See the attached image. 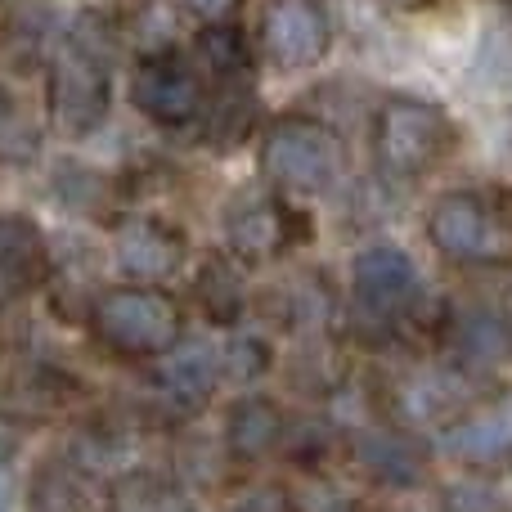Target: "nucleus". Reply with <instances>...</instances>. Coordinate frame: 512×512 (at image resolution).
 <instances>
[{"instance_id": "nucleus-11", "label": "nucleus", "mask_w": 512, "mask_h": 512, "mask_svg": "<svg viewBox=\"0 0 512 512\" xmlns=\"http://www.w3.org/2000/svg\"><path fill=\"white\" fill-rule=\"evenodd\" d=\"M54 256L45 230L27 212H0V301L14 306L50 283Z\"/></svg>"}, {"instance_id": "nucleus-19", "label": "nucleus", "mask_w": 512, "mask_h": 512, "mask_svg": "<svg viewBox=\"0 0 512 512\" xmlns=\"http://www.w3.org/2000/svg\"><path fill=\"white\" fill-rule=\"evenodd\" d=\"M162 360H171L167 364V378L158 373V382L171 391V396L180 400L185 409H203L207 400H212V391H216V382H221V369H216V360L207 351H171V355H162Z\"/></svg>"}, {"instance_id": "nucleus-1", "label": "nucleus", "mask_w": 512, "mask_h": 512, "mask_svg": "<svg viewBox=\"0 0 512 512\" xmlns=\"http://www.w3.org/2000/svg\"><path fill=\"white\" fill-rule=\"evenodd\" d=\"M90 337L122 360H162L185 342V306L158 283H113L90 301Z\"/></svg>"}, {"instance_id": "nucleus-17", "label": "nucleus", "mask_w": 512, "mask_h": 512, "mask_svg": "<svg viewBox=\"0 0 512 512\" xmlns=\"http://www.w3.org/2000/svg\"><path fill=\"white\" fill-rule=\"evenodd\" d=\"M288 441V414L270 396H243L225 418V454L230 459H265Z\"/></svg>"}, {"instance_id": "nucleus-14", "label": "nucleus", "mask_w": 512, "mask_h": 512, "mask_svg": "<svg viewBox=\"0 0 512 512\" xmlns=\"http://www.w3.org/2000/svg\"><path fill=\"white\" fill-rule=\"evenodd\" d=\"M391 405L396 414H405L409 423H441V418H459L472 405V387L463 373L450 369H414L405 378H396L391 391Z\"/></svg>"}, {"instance_id": "nucleus-18", "label": "nucleus", "mask_w": 512, "mask_h": 512, "mask_svg": "<svg viewBox=\"0 0 512 512\" xmlns=\"http://www.w3.org/2000/svg\"><path fill=\"white\" fill-rule=\"evenodd\" d=\"M194 301L216 328H234L248 315V283H243L234 256L207 252L194 274Z\"/></svg>"}, {"instance_id": "nucleus-3", "label": "nucleus", "mask_w": 512, "mask_h": 512, "mask_svg": "<svg viewBox=\"0 0 512 512\" xmlns=\"http://www.w3.org/2000/svg\"><path fill=\"white\" fill-rule=\"evenodd\" d=\"M427 239L454 265L508 270L512 265V194L450 189L427 207Z\"/></svg>"}, {"instance_id": "nucleus-25", "label": "nucleus", "mask_w": 512, "mask_h": 512, "mask_svg": "<svg viewBox=\"0 0 512 512\" xmlns=\"http://www.w3.org/2000/svg\"><path fill=\"white\" fill-rule=\"evenodd\" d=\"M234 512H297V504H292L288 490H256Z\"/></svg>"}, {"instance_id": "nucleus-28", "label": "nucleus", "mask_w": 512, "mask_h": 512, "mask_svg": "<svg viewBox=\"0 0 512 512\" xmlns=\"http://www.w3.org/2000/svg\"><path fill=\"white\" fill-rule=\"evenodd\" d=\"M391 9H405V14H414V9H427V5H436V0H387Z\"/></svg>"}, {"instance_id": "nucleus-21", "label": "nucleus", "mask_w": 512, "mask_h": 512, "mask_svg": "<svg viewBox=\"0 0 512 512\" xmlns=\"http://www.w3.org/2000/svg\"><path fill=\"white\" fill-rule=\"evenodd\" d=\"M445 445H450L459 459H468V463H504L508 459V450H512V441H508V432L499 423H454V432L445 436Z\"/></svg>"}, {"instance_id": "nucleus-16", "label": "nucleus", "mask_w": 512, "mask_h": 512, "mask_svg": "<svg viewBox=\"0 0 512 512\" xmlns=\"http://www.w3.org/2000/svg\"><path fill=\"white\" fill-rule=\"evenodd\" d=\"M104 504L90 468L77 459H41L27 481V512H99Z\"/></svg>"}, {"instance_id": "nucleus-12", "label": "nucleus", "mask_w": 512, "mask_h": 512, "mask_svg": "<svg viewBox=\"0 0 512 512\" xmlns=\"http://www.w3.org/2000/svg\"><path fill=\"white\" fill-rule=\"evenodd\" d=\"M351 459H355V468H360L369 481L391 486V490L423 486L427 468H432L423 441H418V436H409L405 427H369V432H360L351 441Z\"/></svg>"}, {"instance_id": "nucleus-23", "label": "nucleus", "mask_w": 512, "mask_h": 512, "mask_svg": "<svg viewBox=\"0 0 512 512\" xmlns=\"http://www.w3.org/2000/svg\"><path fill=\"white\" fill-rule=\"evenodd\" d=\"M441 512H508V504L490 486H454Z\"/></svg>"}, {"instance_id": "nucleus-8", "label": "nucleus", "mask_w": 512, "mask_h": 512, "mask_svg": "<svg viewBox=\"0 0 512 512\" xmlns=\"http://www.w3.org/2000/svg\"><path fill=\"white\" fill-rule=\"evenodd\" d=\"M261 50L270 68L306 72L333 50V14L328 0H265L261 5Z\"/></svg>"}, {"instance_id": "nucleus-2", "label": "nucleus", "mask_w": 512, "mask_h": 512, "mask_svg": "<svg viewBox=\"0 0 512 512\" xmlns=\"http://www.w3.org/2000/svg\"><path fill=\"white\" fill-rule=\"evenodd\" d=\"M256 167L274 194L292 198H319L342 180L346 171V140L328 122L315 117H279L261 131L256 144Z\"/></svg>"}, {"instance_id": "nucleus-9", "label": "nucleus", "mask_w": 512, "mask_h": 512, "mask_svg": "<svg viewBox=\"0 0 512 512\" xmlns=\"http://www.w3.org/2000/svg\"><path fill=\"white\" fill-rule=\"evenodd\" d=\"M418 265L396 243H369L351 265V297L378 324H396L418 306Z\"/></svg>"}, {"instance_id": "nucleus-24", "label": "nucleus", "mask_w": 512, "mask_h": 512, "mask_svg": "<svg viewBox=\"0 0 512 512\" xmlns=\"http://www.w3.org/2000/svg\"><path fill=\"white\" fill-rule=\"evenodd\" d=\"M180 5H185V14H194L198 23H230L243 9V0H180Z\"/></svg>"}, {"instance_id": "nucleus-7", "label": "nucleus", "mask_w": 512, "mask_h": 512, "mask_svg": "<svg viewBox=\"0 0 512 512\" xmlns=\"http://www.w3.org/2000/svg\"><path fill=\"white\" fill-rule=\"evenodd\" d=\"M131 104L153 126L185 131L207 108V77L189 54L180 50H149L131 63Z\"/></svg>"}, {"instance_id": "nucleus-6", "label": "nucleus", "mask_w": 512, "mask_h": 512, "mask_svg": "<svg viewBox=\"0 0 512 512\" xmlns=\"http://www.w3.org/2000/svg\"><path fill=\"white\" fill-rule=\"evenodd\" d=\"M225 243H230V256L239 265H270L279 256H288L292 248L310 243V216L301 212V203L283 194H239L225 207Z\"/></svg>"}, {"instance_id": "nucleus-20", "label": "nucleus", "mask_w": 512, "mask_h": 512, "mask_svg": "<svg viewBox=\"0 0 512 512\" xmlns=\"http://www.w3.org/2000/svg\"><path fill=\"white\" fill-rule=\"evenodd\" d=\"M108 504H113V512H189L185 495L171 481H158L149 472H135V477L117 481Z\"/></svg>"}, {"instance_id": "nucleus-27", "label": "nucleus", "mask_w": 512, "mask_h": 512, "mask_svg": "<svg viewBox=\"0 0 512 512\" xmlns=\"http://www.w3.org/2000/svg\"><path fill=\"white\" fill-rule=\"evenodd\" d=\"M14 508V481H9V472L0 468V512Z\"/></svg>"}, {"instance_id": "nucleus-29", "label": "nucleus", "mask_w": 512, "mask_h": 512, "mask_svg": "<svg viewBox=\"0 0 512 512\" xmlns=\"http://www.w3.org/2000/svg\"><path fill=\"white\" fill-rule=\"evenodd\" d=\"M351 512H364V508H351Z\"/></svg>"}, {"instance_id": "nucleus-13", "label": "nucleus", "mask_w": 512, "mask_h": 512, "mask_svg": "<svg viewBox=\"0 0 512 512\" xmlns=\"http://www.w3.org/2000/svg\"><path fill=\"white\" fill-rule=\"evenodd\" d=\"M445 342L468 369H499L512 360V319L495 306L454 310L445 319Z\"/></svg>"}, {"instance_id": "nucleus-5", "label": "nucleus", "mask_w": 512, "mask_h": 512, "mask_svg": "<svg viewBox=\"0 0 512 512\" xmlns=\"http://www.w3.org/2000/svg\"><path fill=\"white\" fill-rule=\"evenodd\" d=\"M113 113V77L90 41H68L50 54V126L63 140H86Z\"/></svg>"}, {"instance_id": "nucleus-26", "label": "nucleus", "mask_w": 512, "mask_h": 512, "mask_svg": "<svg viewBox=\"0 0 512 512\" xmlns=\"http://www.w3.org/2000/svg\"><path fill=\"white\" fill-rule=\"evenodd\" d=\"M14 126H18V113H14V99L0 90V149H5V140L14 135Z\"/></svg>"}, {"instance_id": "nucleus-4", "label": "nucleus", "mask_w": 512, "mask_h": 512, "mask_svg": "<svg viewBox=\"0 0 512 512\" xmlns=\"http://www.w3.org/2000/svg\"><path fill=\"white\" fill-rule=\"evenodd\" d=\"M459 149V122L423 95H387L373 113V162L391 180H423Z\"/></svg>"}, {"instance_id": "nucleus-22", "label": "nucleus", "mask_w": 512, "mask_h": 512, "mask_svg": "<svg viewBox=\"0 0 512 512\" xmlns=\"http://www.w3.org/2000/svg\"><path fill=\"white\" fill-rule=\"evenodd\" d=\"M265 369H270V346H265L261 337H239V342H230V351H225V373H230L234 382H252V378H261Z\"/></svg>"}, {"instance_id": "nucleus-10", "label": "nucleus", "mask_w": 512, "mask_h": 512, "mask_svg": "<svg viewBox=\"0 0 512 512\" xmlns=\"http://www.w3.org/2000/svg\"><path fill=\"white\" fill-rule=\"evenodd\" d=\"M113 256L126 283H162L185 270L189 239L180 225L162 221V216H126L113 234Z\"/></svg>"}, {"instance_id": "nucleus-15", "label": "nucleus", "mask_w": 512, "mask_h": 512, "mask_svg": "<svg viewBox=\"0 0 512 512\" xmlns=\"http://www.w3.org/2000/svg\"><path fill=\"white\" fill-rule=\"evenodd\" d=\"M194 54H198V68L203 77L212 81L216 90H252L256 81V59H252V45L248 36L239 32V23H203L194 36Z\"/></svg>"}]
</instances>
